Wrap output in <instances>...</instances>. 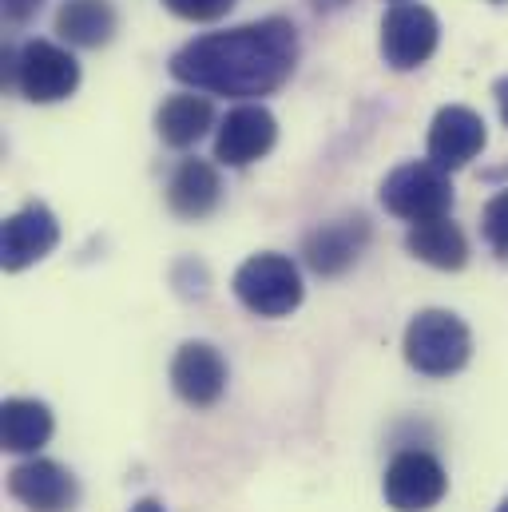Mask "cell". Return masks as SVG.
<instances>
[{
    "instance_id": "obj_23",
    "label": "cell",
    "mask_w": 508,
    "mask_h": 512,
    "mask_svg": "<svg viewBox=\"0 0 508 512\" xmlns=\"http://www.w3.org/2000/svg\"><path fill=\"white\" fill-rule=\"evenodd\" d=\"M314 12H342L346 4H354V0H306Z\"/></svg>"
},
{
    "instance_id": "obj_14",
    "label": "cell",
    "mask_w": 508,
    "mask_h": 512,
    "mask_svg": "<svg viewBox=\"0 0 508 512\" xmlns=\"http://www.w3.org/2000/svg\"><path fill=\"white\" fill-rule=\"evenodd\" d=\"M223 199V183L215 163L207 159H183L167 183V207L179 219H207Z\"/></svg>"
},
{
    "instance_id": "obj_8",
    "label": "cell",
    "mask_w": 508,
    "mask_h": 512,
    "mask_svg": "<svg viewBox=\"0 0 508 512\" xmlns=\"http://www.w3.org/2000/svg\"><path fill=\"white\" fill-rule=\"evenodd\" d=\"M8 493L28 512H72L80 505V481L72 469L48 457H28L8 473Z\"/></svg>"
},
{
    "instance_id": "obj_15",
    "label": "cell",
    "mask_w": 508,
    "mask_h": 512,
    "mask_svg": "<svg viewBox=\"0 0 508 512\" xmlns=\"http://www.w3.org/2000/svg\"><path fill=\"white\" fill-rule=\"evenodd\" d=\"M52 429H56L52 409L36 397H8L0 405V441H4L8 453L36 457L48 445Z\"/></svg>"
},
{
    "instance_id": "obj_4",
    "label": "cell",
    "mask_w": 508,
    "mask_h": 512,
    "mask_svg": "<svg viewBox=\"0 0 508 512\" xmlns=\"http://www.w3.org/2000/svg\"><path fill=\"white\" fill-rule=\"evenodd\" d=\"M231 286H235V298L258 318H286L302 306V294H306L298 266L286 255H274V251L247 258L235 270Z\"/></svg>"
},
{
    "instance_id": "obj_6",
    "label": "cell",
    "mask_w": 508,
    "mask_h": 512,
    "mask_svg": "<svg viewBox=\"0 0 508 512\" xmlns=\"http://www.w3.org/2000/svg\"><path fill=\"white\" fill-rule=\"evenodd\" d=\"M381 493L393 512H429L437 509L449 493V473L445 465L425 453V449H405L389 461Z\"/></svg>"
},
{
    "instance_id": "obj_12",
    "label": "cell",
    "mask_w": 508,
    "mask_h": 512,
    "mask_svg": "<svg viewBox=\"0 0 508 512\" xmlns=\"http://www.w3.org/2000/svg\"><path fill=\"white\" fill-rule=\"evenodd\" d=\"M171 389L191 409H211L227 389V362L211 342H183L171 358Z\"/></svg>"
},
{
    "instance_id": "obj_21",
    "label": "cell",
    "mask_w": 508,
    "mask_h": 512,
    "mask_svg": "<svg viewBox=\"0 0 508 512\" xmlns=\"http://www.w3.org/2000/svg\"><path fill=\"white\" fill-rule=\"evenodd\" d=\"M40 4H44V0H4V16H8L12 24H24V20H32V16L40 12Z\"/></svg>"
},
{
    "instance_id": "obj_22",
    "label": "cell",
    "mask_w": 508,
    "mask_h": 512,
    "mask_svg": "<svg viewBox=\"0 0 508 512\" xmlns=\"http://www.w3.org/2000/svg\"><path fill=\"white\" fill-rule=\"evenodd\" d=\"M493 96H497V108H501V120H505V128H508V76H501V80H497V88H493Z\"/></svg>"
},
{
    "instance_id": "obj_1",
    "label": "cell",
    "mask_w": 508,
    "mask_h": 512,
    "mask_svg": "<svg viewBox=\"0 0 508 512\" xmlns=\"http://www.w3.org/2000/svg\"><path fill=\"white\" fill-rule=\"evenodd\" d=\"M298 64V28L286 16H266L227 32H207L171 56V76L191 92L258 100L278 92Z\"/></svg>"
},
{
    "instance_id": "obj_10",
    "label": "cell",
    "mask_w": 508,
    "mask_h": 512,
    "mask_svg": "<svg viewBox=\"0 0 508 512\" xmlns=\"http://www.w3.org/2000/svg\"><path fill=\"white\" fill-rule=\"evenodd\" d=\"M278 139V120L262 104H239L215 131V159L223 167H251Z\"/></svg>"
},
{
    "instance_id": "obj_11",
    "label": "cell",
    "mask_w": 508,
    "mask_h": 512,
    "mask_svg": "<svg viewBox=\"0 0 508 512\" xmlns=\"http://www.w3.org/2000/svg\"><path fill=\"white\" fill-rule=\"evenodd\" d=\"M485 143H489L485 120H481L473 108H465V104H449V108H441V112L433 116L425 151H429V159H433L437 167L457 171V167L473 163V159L485 151Z\"/></svg>"
},
{
    "instance_id": "obj_24",
    "label": "cell",
    "mask_w": 508,
    "mask_h": 512,
    "mask_svg": "<svg viewBox=\"0 0 508 512\" xmlns=\"http://www.w3.org/2000/svg\"><path fill=\"white\" fill-rule=\"evenodd\" d=\"M131 512H163V505H159V501H151V497H147V501H139V505H135V509Z\"/></svg>"
},
{
    "instance_id": "obj_26",
    "label": "cell",
    "mask_w": 508,
    "mask_h": 512,
    "mask_svg": "<svg viewBox=\"0 0 508 512\" xmlns=\"http://www.w3.org/2000/svg\"><path fill=\"white\" fill-rule=\"evenodd\" d=\"M393 4H401V0H393Z\"/></svg>"
},
{
    "instance_id": "obj_9",
    "label": "cell",
    "mask_w": 508,
    "mask_h": 512,
    "mask_svg": "<svg viewBox=\"0 0 508 512\" xmlns=\"http://www.w3.org/2000/svg\"><path fill=\"white\" fill-rule=\"evenodd\" d=\"M60 243V223L44 203H24L20 211H12L0 227V266L8 274L36 266L40 258H48Z\"/></svg>"
},
{
    "instance_id": "obj_16",
    "label": "cell",
    "mask_w": 508,
    "mask_h": 512,
    "mask_svg": "<svg viewBox=\"0 0 508 512\" xmlns=\"http://www.w3.org/2000/svg\"><path fill=\"white\" fill-rule=\"evenodd\" d=\"M120 28V16L112 0H64L56 8V32L72 48H104L112 44Z\"/></svg>"
},
{
    "instance_id": "obj_25",
    "label": "cell",
    "mask_w": 508,
    "mask_h": 512,
    "mask_svg": "<svg viewBox=\"0 0 508 512\" xmlns=\"http://www.w3.org/2000/svg\"><path fill=\"white\" fill-rule=\"evenodd\" d=\"M497 512H508V497H505V501H501V509H497Z\"/></svg>"
},
{
    "instance_id": "obj_2",
    "label": "cell",
    "mask_w": 508,
    "mask_h": 512,
    "mask_svg": "<svg viewBox=\"0 0 508 512\" xmlns=\"http://www.w3.org/2000/svg\"><path fill=\"white\" fill-rule=\"evenodd\" d=\"M405 362L425 378H453L473 358V334L453 310H421L409 318L401 338Z\"/></svg>"
},
{
    "instance_id": "obj_17",
    "label": "cell",
    "mask_w": 508,
    "mask_h": 512,
    "mask_svg": "<svg viewBox=\"0 0 508 512\" xmlns=\"http://www.w3.org/2000/svg\"><path fill=\"white\" fill-rule=\"evenodd\" d=\"M405 251L413 258H421L425 266L461 270L469 262V239H465V231L449 215H441V219L413 223L409 235H405Z\"/></svg>"
},
{
    "instance_id": "obj_18",
    "label": "cell",
    "mask_w": 508,
    "mask_h": 512,
    "mask_svg": "<svg viewBox=\"0 0 508 512\" xmlns=\"http://www.w3.org/2000/svg\"><path fill=\"white\" fill-rule=\"evenodd\" d=\"M211 128H215V104L207 96H195V92L167 96L155 112V131L167 147H191Z\"/></svg>"
},
{
    "instance_id": "obj_5",
    "label": "cell",
    "mask_w": 508,
    "mask_h": 512,
    "mask_svg": "<svg viewBox=\"0 0 508 512\" xmlns=\"http://www.w3.org/2000/svg\"><path fill=\"white\" fill-rule=\"evenodd\" d=\"M8 76L20 88V96L32 104H60L80 88L76 56L52 40H28L8 60Z\"/></svg>"
},
{
    "instance_id": "obj_20",
    "label": "cell",
    "mask_w": 508,
    "mask_h": 512,
    "mask_svg": "<svg viewBox=\"0 0 508 512\" xmlns=\"http://www.w3.org/2000/svg\"><path fill=\"white\" fill-rule=\"evenodd\" d=\"M167 12H175L179 20H191V24H207V20H219L235 8V0H163Z\"/></svg>"
},
{
    "instance_id": "obj_7",
    "label": "cell",
    "mask_w": 508,
    "mask_h": 512,
    "mask_svg": "<svg viewBox=\"0 0 508 512\" xmlns=\"http://www.w3.org/2000/svg\"><path fill=\"white\" fill-rule=\"evenodd\" d=\"M441 44V24L425 4H393L381 20V60L393 72H413L421 68Z\"/></svg>"
},
{
    "instance_id": "obj_13",
    "label": "cell",
    "mask_w": 508,
    "mask_h": 512,
    "mask_svg": "<svg viewBox=\"0 0 508 512\" xmlns=\"http://www.w3.org/2000/svg\"><path fill=\"white\" fill-rule=\"evenodd\" d=\"M366 243H370V223H366L362 215H346V219H334V223L314 227V231L306 235L302 255H306L314 274L338 278V274H346V270L362 258Z\"/></svg>"
},
{
    "instance_id": "obj_19",
    "label": "cell",
    "mask_w": 508,
    "mask_h": 512,
    "mask_svg": "<svg viewBox=\"0 0 508 512\" xmlns=\"http://www.w3.org/2000/svg\"><path fill=\"white\" fill-rule=\"evenodd\" d=\"M481 235H485L489 251L508 262V187L497 191L485 203V211H481Z\"/></svg>"
},
{
    "instance_id": "obj_3",
    "label": "cell",
    "mask_w": 508,
    "mask_h": 512,
    "mask_svg": "<svg viewBox=\"0 0 508 512\" xmlns=\"http://www.w3.org/2000/svg\"><path fill=\"white\" fill-rule=\"evenodd\" d=\"M381 207L393 219L425 223V219H441L453 211V183L449 171L437 167L433 159H409L401 167H393L381 179Z\"/></svg>"
}]
</instances>
